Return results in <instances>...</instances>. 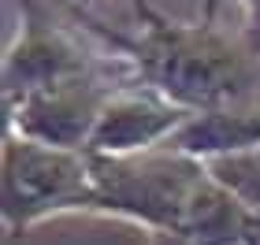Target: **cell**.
Returning <instances> with one entry per match:
<instances>
[{"mask_svg":"<svg viewBox=\"0 0 260 245\" xmlns=\"http://www.w3.org/2000/svg\"><path fill=\"white\" fill-rule=\"evenodd\" d=\"M212 11L216 0L205 19L186 26L164 19L149 4H138V38L108 33V41L138 63L149 89H160L190 112L260 104V52L249 38L231 41L216 30Z\"/></svg>","mask_w":260,"mask_h":245,"instance_id":"cell-1","label":"cell"},{"mask_svg":"<svg viewBox=\"0 0 260 245\" xmlns=\"http://www.w3.org/2000/svg\"><path fill=\"white\" fill-rule=\"evenodd\" d=\"M22 4H26L22 33L8 49V60H4L8 100L26 97V93L45 89V86H56V82H67V78H78V75H89V63L82 56L78 41L56 26L41 4H34V0H22Z\"/></svg>","mask_w":260,"mask_h":245,"instance_id":"cell-2","label":"cell"},{"mask_svg":"<svg viewBox=\"0 0 260 245\" xmlns=\"http://www.w3.org/2000/svg\"><path fill=\"white\" fill-rule=\"evenodd\" d=\"M190 108L175 104L160 89L152 93H134V89H115L97 115V126L89 134V149L101 156H119L130 149L152 145L156 137L171 134L175 126L190 119Z\"/></svg>","mask_w":260,"mask_h":245,"instance_id":"cell-3","label":"cell"},{"mask_svg":"<svg viewBox=\"0 0 260 245\" xmlns=\"http://www.w3.org/2000/svg\"><path fill=\"white\" fill-rule=\"evenodd\" d=\"M245 11H249V26H245V38L253 41V49L260 52V0H242Z\"/></svg>","mask_w":260,"mask_h":245,"instance_id":"cell-4","label":"cell"}]
</instances>
